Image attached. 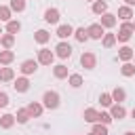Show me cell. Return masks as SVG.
<instances>
[{
    "label": "cell",
    "mask_w": 135,
    "mask_h": 135,
    "mask_svg": "<svg viewBox=\"0 0 135 135\" xmlns=\"http://www.w3.org/2000/svg\"><path fill=\"white\" fill-rule=\"evenodd\" d=\"M133 34H135V25H133V21H122L120 27H118V34H116V42L127 44V42L131 40Z\"/></svg>",
    "instance_id": "6da1fadb"
},
{
    "label": "cell",
    "mask_w": 135,
    "mask_h": 135,
    "mask_svg": "<svg viewBox=\"0 0 135 135\" xmlns=\"http://www.w3.org/2000/svg\"><path fill=\"white\" fill-rule=\"evenodd\" d=\"M59 103H61V97H59L57 91H44V95H42V105H44V110H57Z\"/></svg>",
    "instance_id": "7a4b0ae2"
},
{
    "label": "cell",
    "mask_w": 135,
    "mask_h": 135,
    "mask_svg": "<svg viewBox=\"0 0 135 135\" xmlns=\"http://www.w3.org/2000/svg\"><path fill=\"white\" fill-rule=\"evenodd\" d=\"M80 65H82L84 70H95V68H97V55H95L93 51H82V55H80Z\"/></svg>",
    "instance_id": "3957f363"
},
{
    "label": "cell",
    "mask_w": 135,
    "mask_h": 135,
    "mask_svg": "<svg viewBox=\"0 0 135 135\" xmlns=\"http://www.w3.org/2000/svg\"><path fill=\"white\" fill-rule=\"evenodd\" d=\"M55 57H59V59H70V57H72V44L65 42V40H59L57 46H55Z\"/></svg>",
    "instance_id": "277c9868"
},
{
    "label": "cell",
    "mask_w": 135,
    "mask_h": 135,
    "mask_svg": "<svg viewBox=\"0 0 135 135\" xmlns=\"http://www.w3.org/2000/svg\"><path fill=\"white\" fill-rule=\"evenodd\" d=\"M36 61H38L40 65H51V63L55 61V53H53L51 49L42 46V49L38 51V55H36Z\"/></svg>",
    "instance_id": "5b68a950"
},
{
    "label": "cell",
    "mask_w": 135,
    "mask_h": 135,
    "mask_svg": "<svg viewBox=\"0 0 135 135\" xmlns=\"http://www.w3.org/2000/svg\"><path fill=\"white\" fill-rule=\"evenodd\" d=\"M38 65H40V63H38L36 59H25V61H21L19 72H21V76H32V74H36Z\"/></svg>",
    "instance_id": "8992f818"
},
{
    "label": "cell",
    "mask_w": 135,
    "mask_h": 135,
    "mask_svg": "<svg viewBox=\"0 0 135 135\" xmlns=\"http://www.w3.org/2000/svg\"><path fill=\"white\" fill-rule=\"evenodd\" d=\"M86 34H89V40H101L103 34H105V30H103V25L97 21V23H91V25L86 27Z\"/></svg>",
    "instance_id": "52a82bcc"
},
{
    "label": "cell",
    "mask_w": 135,
    "mask_h": 135,
    "mask_svg": "<svg viewBox=\"0 0 135 135\" xmlns=\"http://www.w3.org/2000/svg\"><path fill=\"white\" fill-rule=\"evenodd\" d=\"M133 57H135V51H133L129 44H122V46L118 49L116 61H122V63H127V61H133Z\"/></svg>",
    "instance_id": "ba28073f"
},
{
    "label": "cell",
    "mask_w": 135,
    "mask_h": 135,
    "mask_svg": "<svg viewBox=\"0 0 135 135\" xmlns=\"http://www.w3.org/2000/svg\"><path fill=\"white\" fill-rule=\"evenodd\" d=\"M59 17H61V13H59V8H55V6H51V8L44 11V21L51 23V25H59Z\"/></svg>",
    "instance_id": "9c48e42d"
},
{
    "label": "cell",
    "mask_w": 135,
    "mask_h": 135,
    "mask_svg": "<svg viewBox=\"0 0 135 135\" xmlns=\"http://www.w3.org/2000/svg\"><path fill=\"white\" fill-rule=\"evenodd\" d=\"M13 89H15L17 93H27V91H30V80H27V76L15 78V80H13Z\"/></svg>",
    "instance_id": "30bf717a"
},
{
    "label": "cell",
    "mask_w": 135,
    "mask_h": 135,
    "mask_svg": "<svg viewBox=\"0 0 135 135\" xmlns=\"http://www.w3.org/2000/svg\"><path fill=\"white\" fill-rule=\"evenodd\" d=\"M25 108H27V112H30V116H32V118H40V116H42V112H44L42 101H30Z\"/></svg>",
    "instance_id": "8fae6325"
},
{
    "label": "cell",
    "mask_w": 135,
    "mask_h": 135,
    "mask_svg": "<svg viewBox=\"0 0 135 135\" xmlns=\"http://www.w3.org/2000/svg\"><path fill=\"white\" fill-rule=\"evenodd\" d=\"M99 23L103 25V30H112V27H116V23H118V17H116V15H112V13H105V15H101Z\"/></svg>",
    "instance_id": "7c38bea8"
},
{
    "label": "cell",
    "mask_w": 135,
    "mask_h": 135,
    "mask_svg": "<svg viewBox=\"0 0 135 135\" xmlns=\"http://www.w3.org/2000/svg\"><path fill=\"white\" fill-rule=\"evenodd\" d=\"M74 30H76V27H72L70 23H59V25H57V32H55V34H57V36H59L61 40H65V38L74 36Z\"/></svg>",
    "instance_id": "4fadbf2b"
},
{
    "label": "cell",
    "mask_w": 135,
    "mask_h": 135,
    "mask_svg": "<svg viewBox=\"0 0 135 135\" xmlns=\"http://www.w3.org/2000/svg\"><path fill=\"white\" fill-rule=\"evenodd\" d=\"M15 122H17V118H15V114H2L0 116V129H4V131H8V129H13L15 127Z\"/></svg>",
    "instance_id": "5bb4252c"
},
{
    "label": "cell",
    "mask_w": 135,
    "mask_h": 135,
    "mask_svg": "<svg viewBox=\"0 0 135 135\" xmlns=\"http://www.w3.org/2000/svg\"><path fill=\"white\" fill-rule=\"evenodd\" d=\"M120 21H131L133 17H135V13H133V8L131 6H127V4H122V6H118V15H116Z\"/></svg>",
    "instance_id": "9a60e30c"
},
{
    "label": "cell",
    "mask_w": 135,
    "mask_h": 135,
    "mask_svg": "<svg viewBox=\"0 0 135 135\" xmlns=\"http://www.w3.org/2000/svg\"><path fill=\"white\" fill-rule=\"evenodd\" d=\"M49 40H51V32H46V30H36V32H34V42H36V44L44 46Z\"/></svg>",
    "instance_id": "2e32d148"
},
{
    "label": "cell",
    "mask_w": 135,
    "mask_h": 135,
    "mask_svg": "<svg viewBox=\"0 0 135 135\" xmlns=\"http://www.w3.org/2000/svg\"><path fill=\"white\" fill-rule=\"evenodd\" d=\"M110 114H112L114 120H122V118L127 116V108H124L122 103H114V105L110 108Z\"/></svg>",
    "instance_id": "e0dca14e"
},
{
    "label": "cell",
    "mask_w": 135,
    "mask_h": 135,
    "mask_svg": "<svg viewBox=\"0 0 135 135\" xmlns=\"http://www.w3.org/2000/svg\"><path fill=\"white\" fill-rule=\"evenodd\" d=\"M91 11H93V15H105L108 13V2L105 0H95L93 4H91Z\"/></svg>",
    "instance_id": "ac0fdd59"
},
{
    "label": "cell",
    "mask_w": 135,
    "mask_h": 135,
    "mask_svg": "<svg viewBox=\"0 0 135 135\" xmlns=\"http://www.w3.org/2000/svg\"><path fill=\"white\" fill-rule=\"evenodd\" d=\"M13 80H15V70L8 65H2L0 68V82H13Z\"/></svg>",
    "instance_id": "d6986e66"
},
{
    "label": "cell",
    "mask_w": 135,
    "mask_h": 135,
    "mask_svg": "<svg viewBox=\"0 0 135 135\" xmlns=\"http://www.w3.org/2000/svg\"><path fill=\"white\" fill-rule=\"evenodd\" d=\"M110 95H112L114 103H122V101L127 99V91H124L122 86H114V89L110 91Z\"/></svg>",
    "instance_id": "ffe728a7"
},
{
    "label": "cell",
    "mask_w": 135,
    "mask_h": 135,
    "mask_svg": "<svg viewBox=\"0 0 135 135\" xmlns=\"http://www.w3.org/2000/svg\"><path fill=\"white\" fill-rule=\"evenodd\" d=\"M82 118H84V122L95 124V122L99 120V112H97L95 108H86V110H84V114H82Z\"/></svg>",
    "instance_id": "44dd1931"
},
{
    "label": "cell",
    "mask_w": 135,
    "mask_h": 135,
    "mask_svg": "<svg viewBox=\"0 0 135 135\" xmlns=\"http://www.w3.org/2000/svg\"><path fill=\"white\" fill-rule=\"evenodd\" d=\"M4 32H6V34H13V36H17V34L21 32V21H17V19H11V21L4 25Z\"/></svg>",
    "instance_id": "7402d4cb"
},
{
    "label": "cell",
    "mask_w": 135,
    "mask_h": 135,
    "mask_svg": "<svg viewBox=\"0 0 135 135\" xmlns=\"http://www.w3.org/2000/svg\"><path fill=\"white\" fill-rule=\"evenodd\" d=\"M0 46H2V49H6V51H11V49L15 46V36L4 32V34L0 36Z\"/></svg>",
    "instance_id": "603a6c76"
},
{
    "label": "cell",
    "mask_w": 135,
    "mask_h": 135,
    "mask_svg": "<svg viewBox=\"0 0 135 135\" xmlns=\"http://www.w3.org/2000/svg\"><path fill=\"white\" fill-rule=\"evenodd\" d=\"M68 84H70L72 89H80V86L84 84V80H82V74H78V72L70 74V76H68Z\"/></svg>",
    "instance_id": "cb8c5ba5"
},
{
    "label": "cell",
    "mask_w": 135,
    "mask_h": 135,
    "mask_svg": "<svg viewBox=\"0 0 135 135\" xmlns=\"http://www.w3.org/2000/svg\"><path fill=\"white\" fill-rule=\"evenodd\" d=\"M53 76H55L57 80H63V78H68V76H70V72H68V65H63V63L55 65V68H53Z\"/></svg>",
    "instance_id": "d4e9b609"
},
{
    "label": "cell",
    "mask_w": 135,
    "mask_h": 135,
    "mask_svg": "<svg viewBox=\"0 0 135 135\" xmlns=\"http://www.w3.org/2000/svg\"><path fill=\"white\" fill-rule=\"evenodd\" d=\"M13 61H15V53L2 49V51H0V65H11Z\"/></svg>",
    "instance_id": "484cf974"
},
{
    "label": "cell",
    "mask_w": 135,
    "mask_h": 135,
    "mask_svg": "<svg viewBox=\"0 0 135 135\" xmlns=\"http://www.w3.org/2000/svg\"><path fill=\"white\" fill-rule=\"evenodd\" d=\"M13 19V11L8 4H0V23H8Z\"/></svg>",
    "instance_id": "4316f807"
},
{
    "label": "cell",
    "mask_w": 135,
    "mask_h": 135,
    "mask_svg": "<svg viewBox=\"0 0 135 135\" xmlns=\"http://www.w3.org/2000/svg\"><path fill=\"white\" fill-rule=\"evenodd\" d=\"M15 118H17V124H27V120H30L32 116H30L27 108H19L17 114H15Z\"/></svg>",
    "instance_id": "83f0119b"
},
{
    "label": "cell",
    "mask_w": 135,
    "mask_h": 135,
    "mask_svg": "<svg viewBox=\"0 0 135 135\" xmlns=\"http://www.w3.org/2000/svg\"><path fill=\"white\" fill-rule=\"evenodd\" d=\"M120 74H122L124 78H131V76H135V63H133V61H127V63H122V65H120Z\"/></svg>",
    "instance_id": "f1b7e54d"
},
{
    "label": "cell",
    "mask_w": 135,
    "mask_h": 135,
    "mask_svg": "<svg viewBox=\"0 0 135 135\" xmlns=\"http://www.w3.org/2000/svg\"><path fill=\"white\" fill-rule=\"evenodd\" d=\"M101 44H103L105 49H112V46L116 44V34H112V32H105V34H103V38H101Z\"/></svg>",
    "instance_id": "f546056e"
},
{
    "label": "cell",
    "mask_w": 135,
    "mask_h": 135,
    "mask_svg": "<svg viewBox=\"0 0 135 135\" xmlns=\"http://www.w3.org/2000/svg\"><path fill=\"white\" fill-rule=\"evenodd\" d=\"M8 6H11L13 13H23L25 11V0H11Z\"/></svg>",
    "instance_id": "4dcf8cb0"
},
{
    "label": "cell",
    "mask_w": 135,
    "mask_h": 135,
    "mask_svg": "<svg viewBox=\"0 0 135 135\" xmlns=\"http://www.w3.org/2000/svg\"><path fill=\"white\" fill-rule=\"evenodd\" d=\"M74 38H76L78 42H86V40H89L86 27H76V30H74Z\"/></svg>",
    "instance_id": "1f68e13d"
},
{
    "label": "cell",
    "mask_w": 135,
    "mask_h": 135,
    "mask_svg": "<svg viewBox=\"0 0 135 135\" xmlns=\"http://www.w3.org/2000/svg\"><path fill=\"white\" fill-rule=\"evenodd\" d=\"M99 103H101V108H112L114 105V99H112L110 93H101L99 95Z\"/></svg>",
    "instance_id": "d6a6232c"
},
{
    "label": "cell",
    "mask_w": 135,
    "mask_h": 135,
    "mask_svg": "<svg viewBox=\"0 0 135 135\" xmlns=\"http://www.w3.org/2000/svg\"><path fill=\"white\" fill-rule=\"evenodd\" d=\"M112 120H114V118H112V114H110V112H103V110L99 112V120H97V122H101V124H105V127H108Z\"/></svg>",
    "instance_id": "836d02e7"
},
{
    "label": "cell",
    "mask_w": 135,
    "mask_h": 135,
    "mask_svg": "<svg viewBox=\"0 0 135 135\" xmlns=\"http://www.w3.org/2000/svg\"><path fill=\"white\" fill-rule=\"evenodd\" d=\"M91 131H93V133H97V135H108V127H105V124H101V122H95Z\"/></svg>",
    "instance_id": "e575fe53"
},
{
    "label": "cell",
    "mask_w": 135,
    "mask_h": 135,
    "mask_svg": "<svg viewBox=\"0 0 135 135\" xmlns=\"http://www.w3.org/2000/svg\"><path fill=\"white\" fill-rule=\"evenodd\" d=\"M8 105V93L6 91H0V110H4Z\"/></svg>",
    "instance_id": "d590c367"
},
{
    "label": "cell",
    "mask_w": 135,
    "mask_h": 135,
    "mask_svg": "<svg viewBox=\"0 0 135 135\" xmlns=\"http://www.w3.org/2000/svg\"><path fill=\"white\" fill-rule=\"evenodd\" d=\"M124 4H127V6H131V8H133V6H135V0H124Z\"/></svg>",
    "instance_id": "8d00e7d4"
},
{
    "label": "cell",
    "mask_w": 135,
    "mask_h": 135,
    "mask_svg": "<svg viewBox=\"0 0 135 135\" xmlns=\"http://www.w3.org/2000/svg\"><path fill=\"white\" fill-rule=\"evenodd\" d=\"M122 135H135V133H133V131H124Z\"/></svg>",
    "instance_id": "74e56055"
},
{
    "label": "cell",
    "mask_w": 135,
    "mask_h": 135,
    "mask_svg": "<svg viewBox=\"0 0 135 135\" xmlns=\"http://www.w3.org/2000/svg\"><path fill=\"white\" fill-rule=\"evenodd\" d=\"M131 116H133V118H135V108H133V110H131Z\"/></svg>",
    "instance_id": "f35d334b"
},
{
    "label": "cell",
    "mask_w": 135,
    "mask_h": 135,
    "mask_svg": "<svg viewBox=\"0 0 135 135\" xmlns=\"http://www.w3.org/2000/svg\"><path fill=\"white\" fill-rule=\"evenodd\" d=\"M2 34H4V30H2V25H0V36H2Z\"/></svg>",
    "instance_id": "ab89813d"
},
{
    "label": "cell",
    "mask_w": 135,
    "mask_h": 135,
    "mask_svg": "<svg viewBox=\"0 0 135 135\" xmlns=\"http://www.w3.org/2000/svg\"><path fill=\"white\" fill-rule=\"evenodd\" d=\"M89 135H97V133H93V131H91V133H89Z\"/></svg>",
    "instance_id": "60d3db41"
},
{
    "label": "cell",
    "mask_w": 135,
    "mask_h": 135,
    "mask_svg": "<svg viewBox=\"0 0 135 135\" xmlns=\"http://www.w3.org/2000/svg\"><path fill=\"white\" fill-rule=\"evenodd\" d=\"M84 2H95V0H84Z\"/></svg>",
    "instance_id": "b9f144b4"
},
{
    "label": "cell",
    "mask_w": 135,
    "mask_h": 135,
    "mask_svg": "<svg viewBox=\"0 0 135 135\" xmlns=\"http://www.w3.org/2000/svg\"><path fill=\"white\" fill-rule=\"evenodd\" d=\"M133 63H135V57H133Z\"/></svg>",
    "instance_id": "7bdbcfd3"
},
{
    "label": "cell",
    "mask_w": 135,
    "mask_h": 135,
    "mask_svg": "<svg viewBox=\"0 0 135 135\" xmlns=\"http://www.w3.org/2000/svg\"><path fill=\"white\" fill-rule=\"evenodd\" d=\"M133 25H135V21H133Z\"/></svg>",
    "instance_id": "ee69618b"
}]
</instances>
